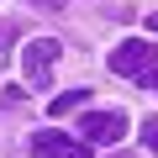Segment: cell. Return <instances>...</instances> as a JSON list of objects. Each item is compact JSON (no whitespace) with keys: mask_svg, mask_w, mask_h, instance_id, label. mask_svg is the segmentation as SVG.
Returning <instances> with one entry per match:
<instances>
[{"mask_svg":"<svg viewBox=\"0 0 158 158\" xmlns=\"http://www.w3.org/2000/svg\"><path fill=\"white\" fill-rule=\"evenodd\" d=\"M79 137H90V142H116V137H127V116H121V111H90L85 121H79Z\"/></svg>","mask_w":158,"mask_h":158,"instance_id":"277c9868","label":"cell"},{"mask_svg":"<svg viewBox=\"0 0 158 158\" xmlns=\"http://www.w3.org/2000/svg\"><path fill=\"white\" fill-rule=\"evenodd\" d=\"M142 142L158 153V116H148V121H142Z\"/></svg>","mask_w":158,"mask_h":158,"instance_id":"8992f818","label":"cell"},{"mask_svg":"<svg viewBox=\"0 0 158 158\" xmlns=\"http://www.w3.org/2000/svg\"><path fill=\"white\" fill-rule=\"evenodd\" d=\"M158 58V48L153 42H142V37H127V42H116V53H111V74H121V79H142V69Z\"/></svg>","mask_w":158,"mask_h":158,"instance_id":"7a4b0ae2","label":"cell"},{"mask_svg":"<svg viewBox=\"0 0 158 158\" xmlns=\"http://www.w3.org/2000/svg\"><path fill=\"white\" fill-rule=\"evenodd\" d=\"M58 53H63V48H58L53 37H37V42H27V48H21V74H27V85H37V90L48 85Z\"/></svg>","mask_w":158,"mask_h":158,"instance_id":"6da1fadb","label":"cell"},{"mask_svg":"<svg viewBox=\"0 0 158 158\" xmlns=\"http://www.w3.org/2000/svg\"><path fill=\"white\" fill-rule=\"evenodd\" d=\"M32 158H90V148L63 132H32Z\"/></svg>","mask_w":158,"mask_h":158,"instance_id":"3957f363","label":"cell"},{"mask_svg":"<svg viewBox=\"0 0 158 158\" xmlns=\"http://www.w3.org/2000/svg\"><path fill=\"white\" fill-rule=\"evenodd\" d=\"M142 79H148V85H153V90H158V58H153V63H148V69H142Z\"/></svg>","mask_w":158,"mask_h":158,"instance_id":"52a82bcc","label":"cell"},{"mask_svg":"<svg viewBox=\"0 0 158 158\" xmlns=\"http://www.w3.org/2000/svg\"><path fill=\"white\" fill-rule=\"evenodd\" d=\"M148 27H153V32H158V11H153V16H148Z\"/></svg>","mask_w":158,"mask_h":158,"instance_id":"ba28073f","label":"cell"},{"mask_svg":"<svg viewBox=\"0 0 158 158\" xmlns=\"http://www.w3.org/2000/svg\"><path fill=\"white\" fill-rule=\"evenodd\" d=\"M116 158H132V153H116Z\"/></svg>","mask_w":158,"mask_h":158,"instance_id":"9c48e42d","label":"cell"},{"mask_svg":"<svg viewBox=\"0 0 158 158\" xmlns=\"http://www.w3.org/2000/svg\"><path fill=\"white\" fill-rule=\"evenodd\" d=\"M85 100H90V90H69V95H58L48 111H53V116H69V111H79V106H85Z\"/></svg>","mask_w":158,"mask_h":158,"instance_id":"5b68a950","label":"cell"}]
</instances>
